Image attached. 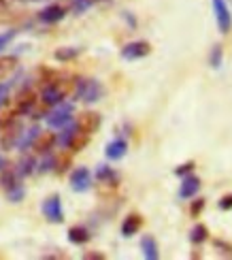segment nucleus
<instances>
[{
  "label": "nucleus",
  "mask_w": 232,
  "mask_h": 260,
  "mask_svg": "<svg viewBox=\"0 0 232 260\" xmlns=\"http://www.w3.org/2000/svg\"><path fill=\"white\" fill-rule=\"evenodd\" d=\"M126 151H128V143L124 139H115V141H111V143L107 145V149H105V154H107V158L109 160H121L126 156Z\"/></svg>",
  "instance_id": "obj_18"
},
{
  "label": "nucleus",
  "mask_w": 232,
  "mask_h": 260,
  "mask_svg": "<svg viewBox=\"0 0 232 260\" xmlns=\"http://www.w3.org/2000/svg\"><path fill=\"white\" fill-rule=\"evenodd\" d=\"M43 215L47 218V222H53V224H62L64 222V209H62V201L58 194H53L47 201H43Z\"/></svg>",
  "instance_id": "obj_6"
},
{
  "label": "nucleus",
  "mask_w": 232,
  "mask_h": 260,
  "mask_svg": "<svg viewBox=\"0 0 232 260\" xmlns=\"http://www.w3.org/2000/svg\"><path fill=\"white\" fill-rule=\"evenodd\" d=\"M71 122H73V105H64V101L60 105H56V109L47 115L49 128H64Z\"/></svg>",
  "instance_id": "obj_5"
},
{
  "label": "nucleus",
  "mask_w": 232,
  "mask_h": 260,
  "mask_svg": "<svg viewBox=\"0 0 232 260\" xmlns=\"http://www.w3.org/2000/svg\"><path fill=\"white\" fill-rule=\"evenodd\" d=\"M15 35H17V30H7V32H0V51H3L11 41L15 39Z\"/></svg>",
  "instance_id": "obj_33"
},
{
  "label": "nucleus",
  "mask_w": 232,
  "mask_h": 260,
  "mask_svg": "<svg viewBox=\"0 0 232 260\" xmlns=\"http://www.w3.org/2000/svg\"><path fill=\"white\" fill-rule=\"evenodd\" d=\"M92 239V235L90 231L85 229V226H73V229L69 231V241L75 243V245H83Z\"/></svg>",
  "instance_id": "obj_20"
},
{
  "label": "nucleus",
  "mask_w": 232,
  "mask_h": 260,
  "mask_svg": "<svg viewBox=\"0 0 232 260\" xmlns=\"http://www.w3.org/2000/svg\"><path fill=\"white\" fill-rule=\"evenodd\" d=\"M222 60H224V49L217 43V45H213L211 53H209V64H211V69H219L222 67Z\"/></svg>",
  "instance_id": "obj_29"
},
{
  "label": "nucleus",
  "mask_w": 232,
  "mask_h": 260,
  "mask_svg": "<svg viewBox=\"0 0 232 260\" xmlns=\"http://www.w3.org/2000/svg\"><path fill=\"white\" fill-rule=\"evenodd\" d=\"M213 245L217 247V250H222L224 256H232V245H230V243H226V241H222V239H213Z\"/></svg>",
  "instance_id": "obj_35"
},
{
  "label": "nucleus",
  "mask_w": 232,
  "mask_h": 260,
  "mask_svg": "<svg viewBox=\"0 0 232 260\" xmlns=\"http://www.w3.org/2000/svg\"><path fill=\"white\" fill-rule=\"evenodd\" d=\"M71 186L75 192H87L92 188V173L85 167H77L71 173Z\"/></svg>",
  "instance_id": "obj_9"
},
{
  "label": "nucleus",
  "mask_w": 232,
  "mask_h": 260,
  "mask_svg": "<svg viewBox=\"0 0 232 260\" xmlns=\"http://www.w3.org/2000/svg\"><path fill=\"white\" fill-rule=\"evenodd\" d=\"M0 167H3V160H0Z\"/></svg>",
  "instance_id": "obj_40"
},
{
  "label": "nucleus",
  "mask_w": 232,
  "mask_h": 260,
  "mask_svg": "<svg viewBox=\"0 0 232 260\" xmlns=\"http://www.w3.org/2000/svg\"><path fill=\"white\" fill-rule=\"evenodd\" d=\"M217 205H219V209H222V211H230L232 209V194H226V197H222Z\"/></svg>",
  "instance_id": "obj_36"
},
{
  "label": "nucleus",
  "mask_w": 232,
  "mask_h": 260,
  "mask_svg": "<svg viewBox=\"0 0 232 260\" xmlns=\"http://www.w3.org/2000/svg\"><path fill=\"white\" fill-rule=\"evenodd\" d=\"M79 53H81V47H60V49H56V53H53V58L58 62H71L79 56Z\"/></svg>",
  "instance_id": "obj_24"
},
{
  "label": "nucleus",
  "mask_w": 232,
  "mask_h": 260,
  "mask_svg": "<svg viewBox=\"0 0 232 260\" xmlns=\"http://www.w3.org/2000/svg\"><path fill=\"white\" fill-rule=\"evenodd\" d=\"M73 167V151H64V154H60L56 158V167H53V171L58 173V175H62V173H66Z\"/></svg>",
  "instance_id": "obj_26"
},
{
  "label": "nucleus",
  "mask_w": 232,
  "mask_h": 260,
  "mask_svg": "<svg viewBox=\"0 0 232 260\" xmlns=\"http://www.w3.org/2000/svg\"><path fill=\"white\" fill-rule=\"evenodd\" d=\"M60 130H62V135L58 137V143H60L62 147H69L73 135L77 133V124H75V122H71V124H66V126H64V128H60Z\"/></svg>",
  "instance_id": "obj_27"
},
{
  "label": "nucleus",
  "mask_w": 232,
  "mask_h": 260,
  "mask_svg": "<svg viewBox=\"0 0 232 260\" xmlns=\"http://www.w3.org/2000/svg\"><path fill=\"white\" fill-rule=\"evenodd\" d=\"M96 179H98V183H103V186H107V188H117L119 186V173L113 171L111 167H107V165H101L96 169Z\"/></svg>",
  "instance_id": "obj_13"
},
{
  "label": "nucleus",
  "mask_w": 232,
  "mask_h": 260,
  "mask_svg": "<svg viewBox=\"0 0 232 260\" xmlns=\"http://www.w3.org/2000/svg\"><path fill=\"white\" fill-rule=\"evenodd\" d=\"M203 209H205V199H196L192 203V207H190V213L194 215V218H198V215L203 213Z\"/></svg>",
  "instance_id": "obj_34"
},
{
  "label": "nucleus",
  "mask_w": 232,
  "mask_h": 260,
  "mask_svg": "<svg viewBox=\"0 0 232 260\" xmlns=\"http://www.w3.org/2000/svg\"><path fill=\"white\" fill-rule=\"evenodd\" d=\"M90 7H92V0H73V5H71L73 13H83Z\"/></svg>",
  "instance_id": "obj_32"
},
{
  "label": "nucleus",
  "mask_w": 232,
  "mask_h": 260,
  "mask_svg": "<svg viewBox=\"0 0 232 260\" xmlns=\"http://www.w3.org/2000/svg\"><path fill=\"white\" fill-rule=\"evenodd\" d=\"M19 135H21V124H19L17 117H15V120H11L9 124L0 126V147H3L5 151L13 149L17 145Z\"/></svg>",
  "instance_id": "obj_3"
},
{
  "label": "nucleus",
  "mask_w": 232,
  "mask_h": 260,
  "mask_svg": "<svg viewBox=\"0 0 232 260\" xmlns=\"http://www.w3.org/2000/svg\"><path fill=\"white\" fill-rule=\"evenodd\" d=\"M87 143H90V135H85V133H81V130L77 128V133L73 135L71 143H69V147H66V149H71L73 154H77V151L85 149V147H87Z\"/></svg>",
  "instance_id": "obj_21"
},
{
  "label": "nucleus",
  "mask_w": 232,
  "mask_h": 260,
  "mask_svg": "<svg viewBox=\"0 0 232 260\" xmlns=\"http://www.w3.org/2000/svg\"><path fill=\"white\" fill-rule=\"evenodd\" d=\"M56 143H58L56 133H39L37 139H35V143H32V149L43 156V154H47V151H51Z\"/></svg>",
  "instance_id": "obj_12"
},
{
  "label": "nucleus",
  "mask_w": 232,
  "mask_h": 260,
  "mask_svg": "<svg viewBox=\"0 0 232 260\" xmlns=\"http://www.w3.org/2000/svg\"><path fill=\"white\" fill-rule=\"evenodd\" d=\"M75 124H77V128H79L81 133L94 135V133H98V128H101L103 117H101V113H96V111H85V113H81L79 117H77Z\"/></svg>",
  "instance_id": "obj_7"
},
{
  "label": "nucleus",
  "mask_w": 232,
  "mask_h": 260,
  "mask_svg": "<svg viewBox=\"0 0 232 260\" xmlns=\"http://www.w3.org/2000/svg\"><path fill=\"white\" fill-rule=\"evenodd\" d=\"M83 258L85 260H105V254H101V252H85Z\"/></svg>",
  "instance_id": "obj_38"
},
{
  "label": "nucleus",
  "mask_w": 232,
  "mask_h": 260,
  "mask_svg": "<svg viewBox=\"0 0 232 260\" xmlns=\"http://www.w3.org/2000/svg\"><path fill=\"white\" fill-rule=\"evenodd\" d=\"M71 90H75V81L58 79V81L45 83V88H43V92H41V101L45 107H56L66 99V94H69Z\"/></svg>",
  "instance_id": "obj_1"
},
{
  "label": "nucleus",
  "mask_w": 232,
  "mask_h": 260,
  "mask_svg": "<svg viewBox=\"0 0 232 260\" xmlns=\"http://www.w3.org/2000/svg\"><path fill=\"white\" fill-rule=\"evenodd\" d=\"M143 226V218L139 213H130L124 218V222H121V235L124 237H135Z\"/></svg>",
  "instance_id": "obj_16"
},
{
  "label": "nucleus",
  "mask_w": 232,
  "mask_h": 260,
  "mask_svg": "<svg viewBox=\"0 0 232 260\" xmlns=\"http://www.w3.org/2000/svg\"><path fill=\"white\" fill-rule=\"evenodd\" d=\"M21 177L17 175V169L13 165H3L0 167V186H3L5 190L9 188H13L15 183H19Z\"/></svg>",
  "instance_id": "obj_15"
},
{
  "label": "nucleus",
  "mask_w": 232,
  "mask_h": 260,
  "mask_svg": "<svg viewBox=\"0 0 232 260\" xmlns=\"http://www.w3.org/2000/svg\"><path fill=\"white\" fill-rule=\"evenodd\" d=\"M9 99V83H3L0 81V107H3Z\"/></svg>",
  "instance_id": "obj_37"
},
{
  "label": "nucleus",
  "mask_w": 232,
  "mask_h": 260,
  "mask_svg": "<svg viewBox=\"0 0 232 260\" xmlns=\"http://www.w3.org/2000/svg\"><path fill=\"white\" fill-rule=\"evenodd\" d=\"M24 197H26V188L21 186V181L15 183L13 188L7 190V199H9L11 203H21V201H24Z\"/></svg>",
  "instance_id": "obj_28"
},
{
  "label": "nucleus",
  "mask_w": 232,
  "mask_h": 260,
  "mask_svg": "<svg viewBox=\"0 0 232 260\" xmlns=\"http://www.w3.org/2000/svg\"><path fill=\"white\" fill-rule=\"evenodd\" d=\"M37 101H39L37 92L30 90V88H24L15 99V111L17 113H32L37 107Z\"/></svg>",
  "instance_id": "obj_10"
},
{
  "label": "nucleus",
  "mask_w": 232,
  "mask_h": 260,
  "mask_svg": "<svg viewBox=\"0 0 232 260\" xmlns=\"http://www.w3.org/2000/svg\"><path fill=\"white\" fill-rule=\"evenodd\" d=\"M141 250H143V256H145L147 260H158L160 258L158 241H156V237H151V235H145L141 239Z\"/></svg>",
  "instance_id": "obj_17"
},
{
  "label": "nucleus",
  "mask_w": 232,
  "mask_h": 260,
  "mask_svg": "<svg viewBox=\"0 0 232 260\" xmlns=\"http://www.w3.org/2000/svg\"><path fill=\"white\" fill-rule=\"evenodd\" d=\"M75 99L83 103H96L103 99L105 88L98 79H77L75 81Z\"/></svg>",
  "instance_id": "obj_2"
},
{
  "label": "nucleus",
  "mask_w": 232,
  "mask_h": 260,
  "mask_svg": "<svg viewBox=\"0 0 232 260\" xmlns=\"http://www.w3.org/2000/svg\"><path fill=\"white\" fill-rule=\"evenodd\" d=\"M151 53V45L147 41H132L126 47H121V58L124 60H141Z\"/></svg>",
  "instance_id": "obj_8"
},
{
  "label": "nucleus",
  "mask_w": 232,
  "mask_h": 260,
  "mask_svg": "<svg viewBox=\"0 0 232 260\" xmlns=\"http://www.w3.org/2000/svg\"><path fill=\"white\" fill-rule=\"evenodd\" d=\"M15 69H17V58L15 56H3L0 58V81L7 79Z\"/></svg>",
  "instance_id": "obj_23"
},
{
  "label": "nucleus",
  "mask_w": 232,
  "mask_h": 260,
  "mask_svg": "<svg viewBox=\"0 0 232 260\" xmlns=\"http://www.w3.org/2000/svg\"><path fill=\"white\" fill-rule=\"evenodd\" d=\"M66 15V9L60 7V5H49L45 7L39 13V19L43 21V24H58V21H62Z\"/></svg>",
  "instance_id": "obj_14"
},
{
  "label": "nucleus",
  "mask_w": 232,
  "mask_h": 260,
  "mask_svg": "<svg viewBox=\"0 0 232 260\" xmlns=\"http://www.w3.org/2000/svg\"><path fill=\"white\" fill-rule=\"evenodd\" d=\"M198 190H201V179L190 173V175H185L183 181L179 183V199H183V201L194 199L198 194Z\"/></svg>",
  "instance_id": "obj_11"
},
{
  "label": "nucleus",
  "mask_w": 232,
  "mask_h": 260,
  "mask_svg": "<svg viewBox=\"0 0 232 260\" xmlns=\"http://www.w3.org/2000/svg\"><path fill=\"white\" fill-rule=\"evenodd\" d=\"M207 239H209V229H207L205 224L198 222V224L194 226V229L190 231V241H192V243H196V245H201V243H205Z\"/></svg>",
  "instance_id": "obj_25"
},
{
  "label": "nucleus",
  "mask_w": 232,
  "mask_h": 260,
  "mask_svg": "<svg viewBox=\"0 0 232 260\" xmlns=\"http://www.w3.org/2000/svg\"><path fill=\"white\" fill-rule=\"evenodd\" d=\"M53 167H56V156H53L51 151H47V154H43V160L37 165V171L39 173H49V171H53Z\"/></svg>",
  "instance_id": "obj_30"
},
{
  "label": "nucleus",
  "mask_w": 232,
  "mask_h": 260,
  "mask_svg": "<svg viewBox=\"0 0 232 260\" xmlns=\"http://www.w3.org/2000/svg\"><path fill=\"white\" fill-rule=\"evenodd\" d=\"M24 3H32V0H24Z\"/></svg>",
  "instance_id": "obj_39"
},
{
  "label": "nucleus",
  "mask_w": 232,
  "mask_h": 260,
  "mask_svg": "<svg viewBox=\"0 0 232 260\" xmlns=\"http://www.w3.org/2000/svg\"><path fill=\"white\" fill-rule=\"evenodd\" d=\"M17 175L19 177H28V175H32V173L37 171V160L32 158V156H24L19 162H17Z\"/></svg>",
  "instance_id": "obj_22"
},
{
  "label": "nucleus",
  "mask_w": 232,
  "mask_h": 260,
  "mask_svg": "<svg viewBox=\"0 0 232 260\" xmlns=\"http://www.w3.org/2000/svg\"><path fill=\"white\" fill-rule=\"evenodd\" d=\"M194 167H196V162H183V165H179V167H177L175 169V175L177 177H185V175H190V173L194 171Z\"/></svg>",
  "instance_id": "obj_31"
},
{
  "label": "nucleus",
  "mask_w": 232,
  "mask_h": 260,
  "mask_svg": "<svg viewBox=\"0 0 232 260\" xmlns=\"http://www.w3.org/2000/svg\"><path fill=\"white\" fill-rule=\"evenodd\" d=\"M213 5V13L217 19V28L222 35H228L232 30V13H230V7L226 5V0H211Z\"/></svg>",
  "instance_id": "obj_4"
},
{
  "label": "nucleus",
  "mask_w": 232,
  "mask_h": 260,
  "mask_svg": "<svg viewBox=\"0 0 232 260\" xmlns=\"http://www.w3.org/2000/svg\"><path fill=\"white\" fill-rule=\"evenodd\" d=\"M41 133V128L39 126H32V128H28L26 133H21L19 135V139H17V149L19 151H26V149H30L32 147V143H35V139H37V135Z\"/></svg>",
  "instance_id": "obj_19"
}]
</instances>
